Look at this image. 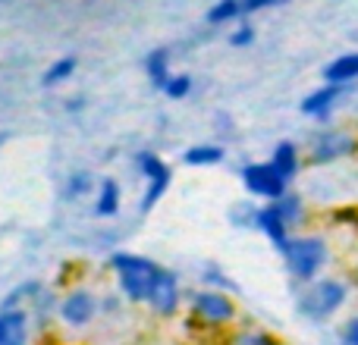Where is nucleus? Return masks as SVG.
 <instances>
[{
    "instance_id": "obj_20",
    "label": "nucleus",
    "mask_w": 358,
    "mask_h": 345,
    "mask_svg": "<svg viewBox=\"0 0 358 345\" xmlns=\"http://www.w3.org/2000/svg\"><path fill=\"white\" fill-rule=\"evenodd\" d=\"M94 189H98V182H94V172L73 170L66 176V182H63V198H69V201H79V198L92 195Z\"/></svg>"
},
{
    "instance_id": "obj_5",
    "label": "nucleus",
    "mask_w": 358,
    "mask_h": 345,
    "mask_svg": "<svg viewBox=\"0 0 358 345\" xmlns=\"http://www.w3.org/2000/svg\"><path fill=\"white\" fill-rule=\"evenodd\" d=\"M355 151H358V135L346 129H315L308 135V163H315V167L346 161Z\"/></svg>"
},
{
    "instance_id": "obj_31",
    "label": "nucleus",
    "mask_w": 358,
    "mask_h": 345,
    "mask_svg": "<svg viewBox=\"0 0 358 345\" xmlns=\"http://www.w3.org/2000/svg\"><path fill=\"white\" fill-rule=\"evenodd\" d=\"M123 302H126L123 295H107V298H101V311L104 314H117V311H123Z\"/></svg>"
},
{
    "instance_id": "obj_22",
    "label": "nucleus",
    "mask_w": 358,
    "mask_h": 345,
    "mask_svg": "<svg viewBox=\"0 0 358 345\" xmlns=\"http://www.w3.org/2000/svg\"><path fill=\"white\" fill-rule=\"evenodd\" d=\"M242 16H245V13H242V0H217L204 19H208V25H227Z\"/></svg>"
},
{
    "instance_id": "obj_7",
    "label": "nucleus",
    "mask_w": 358,
    "mask_h": 345,
    "mask_svg": "<svg viewBox=\"0 0 358 345\" xmlns=\"http://www.w3.org/2000/svg\"><path fill=\"white\" fill-rule=\"evenodd\" d=\"M60 321L66 323V327H73V330H82V327H88V323L94 321V317L101 314V298L94 295L92 289H69L66 295L60 298Z\"/></svg>"
},
{
    "instance_id": "obj_11",
    "label": "nucleus",
    "mask_w": 358,
    "mask_h": 345,
    "mask_svg": "<svg viewBox=\"0 0 358 345\" xmlns=\"http://www.w3.org/2000/svg\"><path fill=\"white\" fill-rule=\"evenodd\" d=\"M157 270H161V264H157L155 270H123V273H117L120 295H123L126 302H132V304H148L151 283H155Z\"/></svg>"
},
{
    "instance_id": "obj_18",
    "label": "nucleus",
    "mask_w": 358,
    "mask_h": 345,
    "mask_svg": "<svg viewBox=\"0 0 358 345\" xmlns=\"http://www.w3.org/2000/svg\"><path fill=\"white\" fill-rule=\"evenodd\" d=\"M223 161H227V148L223 145H192L182 154L185 167H217Z\"/></svg>"
},
{
    "instance_id": "obj_15",
    "label": "nucleus",
    "mask_w": 358,
    "mask_h": 345,
    "mask_svg": "<svg viewBox=\"0 0 358 345\" xmlns=\"http://www.w3.org/2000/svg\"><path fill=\"white\" fill-rule=\"evenodd\" d=\"M142 69H145V79H148L155 88H161V91H164V85L173 79V63H170V50H167V47H155L151 54H145Z\"/></svg>"
},
{
    "instance_id": "obj_2",
    "label": "nucleus",
    "mask_w": 358,
    "mask_h": 345,
    "mask_svg": "<svg viewBox=\"0 0 358 345\" xmlns=\"http://www.w3.org/2000/svg\"><path fill=\"white\" fill-rule=\"evenodd\" d=\"M349 302V283L340 277H324L302 286L296 298V311L311 323H324Z\"/></svg>"
},
{
    "instance_id": "obj_1",
    "label": "nucleus",
    "mask_w": 358,
    "mask_h": 345,
    "mask_svg": "<svg viewBox=\"0 0 358 345\" xmlns=\"http://www.w3.org/2000/svg\"><path fill=\"white\" fill-rule=\"evenodd\" d=\"M286 264V273L296 286H308L321 277V270L327 267L330 260V245L324 235L317 233H305V235H292L286 242V248L280 251Z\"/></svg>"
},
{
    "instance_id": "obj_24",
    "label": "nucleus",
    "mask_w": 358,
    "mask_h": 345,
    "mask_svg": "<svg viewBox=\"0 0 358 345\" xmlns=\"http://www.w3.org/2000/svg\"><path fill=\"white\" fill-rule=\"evenodd\" d=\"M198 283L201 286H208V289H220V292H236L239 286L233 283V277H229L223 267H217V264H208L201 270V277H198Z\"/></svg>"
},
{
    "instance_id": "obj_33",
    "label": "nucleus",
    "mask_w": 358,
    "mask_h": 345,
    "mask_svg": "<svg viewBox=\"0 0 358 345\" xmlns=\"http://www.w3.org/2000/svg\"><path fill=\"white\" fill-rule=\"evenodd\" d=\"M0 342H3V314H0Z\"/></svg>"
},
{
    "instance_id": "obj_4",
    "label": "nucleus",
    "mask_w": 358,
    "mask_h": 345,
    "mask_svg": "<svg viewBox=\"0 0 358 345\" xmlns=\"http://www.w3.org/2000/svg\"><path fill=\"white\" fill-rule=\"evenodd\" d=\"M189 314L195 321H201L204 327H229L236 321V302L233 292H220V289H192L189 292Z\"/></svg>"
},
{
    "instance_id": "obj_34",
    "label": "nucleus",
    "mask_w": 358,
    "mask_h": 345,
    "mask_svg": "<svg viewBox=\"0 0 358 345\" xmlns=\"http://www.w3.org/2000/svg\"><path fill=\"white\" fill-rule=\"evenodd\" d=\"M355 286H358V267H355Z\"/></svg>"
},
{
    "instance_id": "obj_9",
    "label": "nucleus",
    "mask_w": 358,
    "mask_h": 345,
    "mask_svg": "<svg viewBox=\"0 0 358 345\" xmlns=\"http://www.w3.org/2000/svg\"><path fill=\"white\" fill-rule=\"evenodd\" d=\"M343 98H346V85H327V82H324L321 88H315V91L305 94L302 104H299V110H302V117H308V119L327 123Z\"/></svg>"
},
{
    "instance_id": "obj_17",
    "label": "nucleus",
    "mask_w": 358,
    "mask_h": 345,
    "mask_svg": "<svg viewBox=\"0 0 358 345\" xmlns=\"http://www.w3.org/2000/svg\"><path fill=\"white\" fill-rule=\"evenodd\" d=\"M41 289H44L41 279H25V283L13 286V289L3 295V302H0V311H16V308H25V304H31L38 295H41Z\"/></svg>"
},
{
    "instance_id": "obj_12",
    "label": "nucleus",
    "mask_w": 358,
    "mask_h": 345,
    "mask_svg": "<svg viewBox=\"0 0 358 345\" xmlns=\"http://www.w3.org/2000/svg\"><path fill=\"white\" fill-rule=\"evenodd\" d=\"M120 207H123V185H120L113 176H101L98 189H94V204H92L94 216L110 220V216L120 214Z\"/></svg>"
},
{
    "instance_id": "obj_8",
    "label": "nucleus",
    "mask_w": 358,
    "mask_h": 345,
    "mask_svg": "<svg viewBox=\"0 0 358 345\" xmlns=\"http://www.w3.org/2000/svg\"><path fill=\"white\" fill-rule=\"evenodd\" d=\"M179 304H182V289H179V277L176 270L161 267L151 283V295H148V308L157 317H173L179 314Z\"/></svg>"
},
{
    "instance_id": "obj_3",
    "label": "nucleus",
    "mask_w": 358,
    "mask_h": 345,
    "mask_svg": "<svg viewBox=\"0 0 358 345\" xmlns=\"http://www.w3.org/2000/svg\"><path fill=\"white\" fill-rule=\"evenodd\" d=\"M136 170H138V176L145 179V191H142V198H138V210L151 214V210L164 201L170 185H173V170H170V163H164L155 151H138Z\"/></svg>"
},
{
    "instance_id": "obj_26",
    "label": "nucleus",
    "mask_w": 358,
    "mask_h": 345,
    "mask_svg": "<svg viewBox=\"0 0 358 345\" xmlns=\"http://www.w3.org/2000/svg\"><path fill=\"white\" fill-rule=\"evenodd\" d=\"M192 88H195V75L192 73H173V79L164 85V94H167L170 101H185L192 94Z\"/></svg>"
},
{
    "instance_id": "obj_27",
    "label": "nucleus",
    "mask_w": 358,
    "mask_h": 345,
    "mask_svg": "<svg viewBox=\"0 0 358 345\" xmlns=\"http://www.w3.org/2000/svg\"><path fill=\"white\" fill-rule=\"evenodd\" d=\"M255 38H258V29H255L252 22H239L233 31H229V47H236V50H242V47H252L255 44Z\"/></svg>"
},
{
    "instance_id": "obj_29",
    "label": "nucleus",
    "mask_w": 358,
    "mask_h": 345,
    "mask_svg": "<svg viewBox=\"0 0 358 345\" xmlns=\"http://www.w3.org/2000/svg\"><path fill=\"white\" fill-rule=\"evenodd\" d=\"M340 342L343 345H358V317H349L340 327Z\"/></svg>"
},
{
    "instance_id": "obj_23",
    "label": "nucleus",
    "mask_w": 358,
    "mask_h": 345,
    "mask_svg": "<svg viewBox=\"0 0 358 345\" xmlns=\"http://www.w3.org/2000/svg\"><path fill=\"white\" fill-rule=\"evenodd\" d=\"M258 210H261V204H255V201L233 204V210H229L233 229H258Z\"/></svg>"
},
{
    "instance_id": "obj_19",
    "label": "nucleus",
    "mask_w": 358,
    "mask_h": 345,
    "mask_svg": "<svg viewBox=\"0 0 358 345\" xmlns=\"http://www.w3.org/2000/svg\"><path fill=\"white\" fill-rule=\"evenodd\" d=\"M76 69H79V57H76V54L57 57V60L50 63L48 69H44L41 85H44V88H57V85H63V82H69V79L76 75Z\"/></svg>"
},
{
    "instance_id": "obj_10",
    "label": "nucleus",
    "mask_w": 358,
    "mask_h": 345,
    "mask_svg": "<svg viewBox=\"0 0 358 345\" xmlns=\"http://www.w3.org/2000/svg\"><path fill=\"white\" fill-rule=\"evenodd\" d=\"M258 233L264 235L267 242H271L277 251H283L286 242L292 239V226L283 220V214L277 210V204L273 201H264L258 210Z\"/></svg>"
},
{
    "instance_id": "obj_25",
    "label": "nucleus",
    "mask_w": 358,
    "mask_h": 345,
    "mask_svg": "<svg viewBox=\"0 0 358 345\" xmlns=\"http://www.w3.org/2000/svg\"><path fill=\"white\" fill-rule=\"evenodd\" d=\"M229 345H280V339L271 333V330L245 327V330H236V336L229 339Z\"/></svg>"
},
{
    "instance_id": "obj_32",
    "label": "nucleus",
    "mask_w": 358,
    "mask_h": 345,
    "mask_svg": "<svg viewBox=\"0 0 358 345\" xmlns=\"http://www.w3.org/2000/svg\"><path fill=\"white\" fill-rule=\"evenodd\" d=\"M82 107H85V101H82V98H73V101H66V110H73V113H79Z\"/></svg>"
},
{
    "instance_id": "obj_14",
    "label": "nucleus",
    "mask_w": 358,
    "mask_h": 345,
    "mask_svg": "<svg viewBox=\"0 0 358 345\" xmlns=\"http://www.w3.org/2000/svg\"><path fill=\"white\" fill-rule=\"evenodd\" d=\"M271 163L280 170V176L286 179V182L292 185V179L302 172V148H299L296 142H289V138H283V142L273 145L271 151Z\"/></svg>"
},
{
    "instance_id": "obj_6",
    "label": "nucleus",
    "mask_w": 358,
    "mask_h": 345,
    "mask_svg": "<svg viewBox=\"0 0 358 345\" xmlns=\"http://www.w3.org/2000/svg\"><path fill=\"white\" fill-rule=\"evenodd\" d=\"M239 179L245 185V191L258 201H277L289 191V182L280 176V170L273 167L271 161H252V163H242Z\"/></svg>"
},
{
    "instance_id": "obj_28",
    "label": "nucleus",
    "mask_w": 358,
    "mask_h": 345,
    "mask_svg": "<svg viewBox=\"0 0 358 345\" xmlns=\"http://www.w3.org/2000/svg\"><path fill=\"white\" fill-rule=\"evenodd\" d=\"M31 304H35V314L41 317V323L48 321V317L54 314V311H60V298H57L50 289H41V295H38Z\"/></svg>"
},
{
    "instance_id": "obj_13",
    "label": "nucleus",
    "mask_w": 358,
    "mask_h": 345,
    "mask_svg": "<svg viewBox=\"0 0 358 345\" xmlns=\"http://www.w3.org/2000/svg\"><path fill=\"white\" fill-rule=\"evenodd\" d=\"M321 79L327 85H355L358 82V50H346V54L334 57L327 66L321 69Z\"/></svg>"
},
{
    "instance_id": "obj_30",
    "label": "nucleus",
    "mask_w": 358,
    "mask_h": 345,
    "mask_svg": "<svg viewBox=\"0 0 358 345\" xmlns=\"http://www.w3.org/2000/svg\"><path fill=\"white\" fill-rule=\"evenodd\" d=\"M286 0H242V13L252 16V13H261V10H271V6H280Z\"/></svg>"
},
{
    "instance_id": "obj_21",
    "label": "nucleus",
    "mask_w": 358,
    "mask_h": 345,
    "mask_svg": "<svg viewBox=\"0 0 358 345\" xmlns=\"http://www.w3.org/2000/svg\"><path fill=\"white\" fill-rule=\"evenodd\" d=\"M277 210L283 214V220L289 223L292 229H299L305 223V201H302V195H296V191H286L283 198H277Z\"/></svg>"
},
{
    "instance_id": "obj_16",
    "label": "nucleus",
    "mask_w": 358,
    "mask_h": 345,
    "mask_svg": "<svg viewBox=\"0 0 358 345\" xmlns=\"http://www.w3.org/2000/svg\"><path fill=\"white\" fill-rule=\"evenodd\" d=\"M3 314V342L0 345H29V311H0Z\"/></svg>"
}]
</instances>
